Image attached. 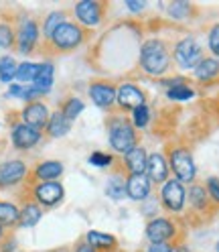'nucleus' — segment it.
Returning a JSON list of instances; mask_svg holds the SVG:
<instances>
[{
  "label": "nucleus",
  "mask_w": 219,
  "mask_h": 252,
  "mask_svg": "<svg viewBox=\"0 0 219 252\" xmlns=\"http://www.w3.org/2000/svg\"><path fill=\"white\" fill-rule=\"evenodd\" d=\"M144 236L150 244H173V240L179 236V226L173 218L156 216L146 224Z\"/></svg>",
  "instance_id": "6"
},
{
  "label": "nucleus",
  "mask_w": 219,
  "mask_h": 252,
  "mask_svg": "<svg viewBox=\"0 0 219 252\" xmlns=\"http://www.w3.org/2000/svg\"><path fill=\"white\" fill-rule=\"evenodd\" d=\"M37 69H39V63H33V61H23L19 63V67H17V80L19 84L23 86H30L35 80V75H37Z\"/></svg>",
  "instance_id": "33"
},
{
  "label": "nucleus",
  "mask_w": 219,
  "mask_h": 252,
  "mask_svg": "<svg viewBox=\"0 0 219 252\" xmlns=\"http://www.w3.org/2000/svg\"><path fill=\"white\" fill-rule=\"evenodd\" d=\"M146 175L152 183L156 185H163L164 181L170 179V167H168V159L159 153V151H154V153H148V161H146Z\"/></svg>",
  "instance_id": "16"
},
{
  "label": "nucleus",
  "mask_w": 219,
  "mask_h": 252,
  "mask_svg": "<svg viewBox=\"0 0 219 252\" xmlns=\"http://www.w3.org/2000/svg\"><path fill=\"white\" fill-rule=\"evenodd\" d=\"M170 252H191L189 246H185V244H173V250Z\"/></svg>",
  "instance_id": "43"
},
{
  "label": "nucleus",
  "mask_w": 219,
  "mask_h": 252,
  "mask_svg": "<svg viewBox=\"0 0 219 252\" xmlns=\"http://www.w3.org/2000/svg\"><path fill=\"white\" fill-rule=\"evenodd\" d=\"M161 203L164 206L166 212L181 214L187 206V187L181 181H177L175 177H170L161 187Z\"/></svg>",
  "instance_id": "7"
},
{
  "label": "nucleus",
  "mask_w": 219,
  "mask_h": 252,
  "mask_svg": "<svg viewBox=\"0 0 219 252\" xmlns=\"http://www.w3.org/2000/svg\"><path fill=\"white\" fill-rule=\"evenodd\" d=\"M19 206H14L12 201H4L0 199V224L4 228H10V226H19Z\"/></svg>",
  "instance_id": "28"
},
{
  "label": "nucleus",
  "mask_w": 219,
  "mask_h": 252,
  "mask_svg": "<svg viewBox=\"0 0 219 252\" xmlns=\"http://www.w3.org/2000/svg\"><path fill=\"white\" fill-rule=\"evenodd\" d=\"M193 75H195L197 82H203V84L217 80V77H219V59H215V57H203L199 61V65L193 69Z\"/></svg>",
  "instance_id": "25"
},
{
  "label": "nucleus",
  "mask_w": 219,
  "mask_h": 252,
  "mask_svg": "<svg viewBox=\"0 0 219 252\" xmlns=\"http://www.w3.org/2000/svg\"><path fill=\"white\" fill-rule=\"evenodd\" d=\"M87 163L96 169H110L114 165V157L110 153H104V151H93L89 157H87Z\"/></svg>",
  "instance_id": "36"
},
{
  "label": "nucleus",
  "mask_w": 219,
  "mask_h": 252,
  "mask_svg": "<svg viewBox=\"0 0 219 252\" xmlns=\"http://www.w3.org/2000/svg\"><path fill=\"white\" fill-rule=\"evenodd\" d=\"M49 116H51L49 108H47V104L41 100L25 104V108L21 110V122L33 126L37 130H45L47 122H49Z\"/></svg>",
  "instance_id": "14"
},
{
  "label": "nucleus",
  "mask_w": 219,
  "mask_h": 252,
  "mask_svg": "<svg viewBox=\"0 0 219 252\" xmlns=\"http://www.w3.org/2000/svg\"><path fill=\"white\" fill-rule=\"evenodd\" d=\"M6 238V228L2 226V224H0V242H2Z\"/></svg>",
  "instance_id": "44"
},
{
  "label": "nucleus",
  "mask_w": 219,
  "mask_h": 252,
  "mask_svg": "<svg viewBox=\"0 0 219 252\" xmlns=\"http://www.w3.org/2000/svg\"><path fill=\"white\" fill-rule=\"evenodd\" d=\"M63 163L61 161H55V159H47V161H41L35 165V169L30 171L35 183H45V181H57L61 175H63Z\"/></svg>",
  "instance_id": "18"
},
{
  "label": "nucleus",
  "mask_w": 219,
  "mask_h": 252,
  "mask_svg": "<svg viewBox=\"0 0 219 252\" xmlns=\"http://www.w3.org/2000/svg\"><path fill=\"white\" fill-rule=\"evenodd\" d=\"M73 14H75V23L83 27V29H96L102 25L104 21V4L98 0H82L73 6Z\"/></svg>",
  "instance_id": "11"
},
{
  "label": "nucleus",
  "mask_w": 219,
  "mask_h": 252,
  "mask_svg": "<svg viewBox=\"0 0 219 252\" xmlns=\"http://www.w3.org/2000/svg\"><path fill=\"white\" fill-rule=\"evenodd\" d=\"M53 252H65V250H53Z\"/></svg>",
  "instance_id": "46"
},
{
  "label": "nucleus",
  "mask_w": 219,
  "mask_h": 252,
  "mask_svg": "<svg viewBox=\"0 0 219 252\" xmlns=\"http://www.w3.org/2000/svg\"><path fill=\"white\" fill-rule=\"evenodd\" d=\"M41 39V27L35 19H23L17 27V51L21 55H30L35 51V47L39 45Z\"/></svg>",
  "instance_id": "9"
},
{
  "label": "nucleus",
  "mask_w": 219,
  "mask_h": 252,
  "mask_svg": "<svg viewBox=\"0 0 219 252\" xmlns=\"http://www.w3.org/2000/svg\"><path fill=\"white\" fill-rule=\"evenodd\" d=\"M43 140V130H37L25 122H14L10 128V143L17 151H30Z\"/></svg>",
  "instance_id": "12"
},
{
  "label": "nucleus",
  "mask_w": 219,
  "mask_h": 252,
  "mask_svg": "<svg viewBox=\"0 0 219 252\" xmlns=\"http://www.w3.org/2000/svg\"><path fill=\"white\" fill-rule=\"evenodd\" d=\"M138 252H140V250H138Z\"/></svg>",
  "instance_id": "48"
},
{
  "label": "nucleus",
  "mask_w": 219,
  "mask_h": 252,
  "mask_svg": "<svg viewBox=\"0 0 219 252\" xmlns=\"http://www.w3.org/2000/svg\"><path fill=\"white\" fill-rule=\"evenodd\" d=\"M152 191V181L148 179L146 173L140 175H126V197L132 201H144L148 199Z\"/></svg>",
  "instance_id": "17"
},
{
  "label": "nucleus",
  "mask_w": 219,
  "mask_h": 252,
  "mask_svg": "<svg viewBox=\"0 0 219 252\" xmlns=\"http://www.w3.org/2000/svg\"><path fill=\"white\" fill-rule=\"evenodd\" d=\"M170 61H173V55H170L168 45L163 39L152 37L140 45L138 63H140V69L146 75H152V77L164 75L170 69Z\"/></svg>",
  "instance_id": "1"
},
{
  "label": "nucleus",
  "mask_w": 219,
  "mask_h": 252,
  "mask_svg": "<svg viewBox=\"0 0 219 252\" xmlns=\"http://www.w3.org/2000/svg\"><path fill=\"white\" fill-rule=\"evenodd\" d=\"M203 57H205L203 55V47L193 35H187V37L179 39L173 47V59L185 71H189V69L193 71Z\"/></svg>",
  "instance_id": "5"
},
{
  "label": "nucleus",
  "mask_w": 219,
  "mask_h": 252,
  "mask_svg": "<svg viewBox=\"0 0 219 252\" xmlns=\"http://www.w3.org/2000/svg\"><path fill=\"white\" fill-rule=\"evenodd\" d=\"M17 67L19 63L12 55H2L0 57V84H12L17 77Z\"/></svg>",
  "instance_id": "31"
},
{
  "label": "nucleus",
  "mask_w": 219,
  "mask_h": 252,
  "mask_svg": "<svg viewBox=\"0 0 219 252\" xmlns=\"http://www.w3.org/2000/svg\"><path fill=\"white\" fill-rule=\"evenodd\" d=\"M215 250H217V252H219V240H217V244H215Z\"/></svg>",
  "instance_id": "45"
},
{
  "label": "nucleus",
  "mask_w": 219,
  "mask_h": 252,
  "mask_svg": "<svg viewBox=\"0 0 219 252\" xmlns=\"http://www.w3.org/2000/svg\"><path fill=\"white\" fill-rule=\"evenodd\" d=\"M168 167H170V173L175 175V179L181 181L183 185L195 183L197 165H195L193 153L189 151V147H185V145L170 147V151H168Z\"/></svg>",
  "instance_id": "3"
},
{
  "label": "nucleus",
  "mask_w": 219,
  "mask_h": 252,
  "mask_svg": "<svg viewBox=\"0 0 219 252\" xmlns=\"http://www.w3.org/2000/svg\"><path fill=\"white\" fill-rule=\"evenodd\" d=\"M187 201H189V206L195 212H201V214L211 208V199L207 195V189L201 183H191L189 185V189H187Z\"/></svg>",
  "instance_id": "22"
},
{
  "label": "nucleus",
  "mask_w": 219,
  "mask_h": 252,
  "mask_svg": "<svg viewBox=\"0 0 219 252\" xmlns=\"http://www.w3.org/2000/svg\"><path fill=\"white\" fill-rule=\"evenodd\" d=\"M146 161H148V153L142 145H136L130 153L124 155V169L126 175H140L146 173Z\"/></svg>",
  "instance_id": "20"
},
{
  "label": "nucleus",
  "mask_w": 219,
  "mask_h": 252,
  "mask_svg": "<svg viewBox=\"0 0 219 252\" xmlns=\"http://www.w3.org/2000/svg\"><path fill=\"white\" fill-rule=\"evenodd\" d=\"M30 175L28 165L23 159H6L0 163V189H12L25 183Z\"/></svg>",
  "instance_id": "8"
},
{
  "label": "nucleus",
  "mask_w": 219,
  "mask_h": 252,
  "mask_svg": "<svg viewBox=\"0 0 219 252\" xmlns=\"http://www.w3.org/2000/svg\"><path fill=\"white\" fill-rule=\"evenodd\" d=\"M14 43H17V29L6 21H0V49H12Z\"/></svg>",
  "instance_id": "34"
},
{
  "label": "nucleus",
  "mask_w": 219,
  "mask_h": 252,
  "mask_svg": "<svg viewBox=\"0 0 219 252\" xmlns=\"http://www.w3.org/2000/svg\"><path fill=\"white\" fill-rule=\"evenodd\" d=\"M126 8H128L130 12H134V14H138V12H142V10L146 8V4L140 2V0H126Z\"/></svg>",
  "instance_id": "39"
},
{
  "label": "nucleus",
  "mask_w": 219,
  "mask_h": 252,
  "mask_svg": "<svg viewBox=\"0 0 219 252\" xmlns=\"http://www.w3.org/2000/svg\"><path fill=\"white\" fill-rule=\"evenodd\" d=\"M83 41H85V29L73 21H65L63 25L57 27V31L47 43H49L53 49L67 53V51H75L77 47H82Z\"/></svg>",
  "instance_id": "4"
},
{
  "label": "nucleus",
  "mask_w": 219,
  "mask_h": 252,
  "mask_svg": "<svg viewBox=\"0 0 219 252\" xmlns=\"http://www.w3.org/2000/svg\"><path fill=\"white\" fill-rule=\"evenodd\" d=\"M205 189L213 206H219V177H207Z\"/></svg>",
  "instance_id": "38"
},
{
  "label": "nucleus",
  "mask_w": 219,
  "mask_h": 252,
  "mask_svg": "<svg viewBox=\"0 0 219 252\" xmlns=\"http://www.w3.org/2000/svg\"><path fill=\"white\" fill-rule=\"evenodd\" d=\"M21 214H19V226L21 228H35L39 222H41V218H43V208L39 206L37 201H27L23 203V206L19 208Z\"/></svg>",
  "instance_id": "24"
},
{
  "label": "nucleus",
  "mask_w": 219,
  "mask_h": 252,
  "mask_svg": "<svg viewBox=\"0 0 219 252\" xmlns=\"http://www.w3.org/2000/svg\"><path fill=\"white\" fill-rule=\"evenodd\" d=\"M207 47L211 51V57L219 59V23L211 25L207 31Z\"/></svg>",
  "instance_id": "37"
},
{
  "label": "nucleus",
  "mask_w": 219,
  "mask_h": 252,
  "mask_svg": "<svg viewBox=\"0 0 219 252\" xmlns=\"http://www.w3.org/2000/svg\"><path fill=\"white\" fill-rule=\"evenodd\" d=\"M108 140L116 153L126 155L138 145V134L126 116H112L108 120Z\"/></svg>",
  "instance_id": "2"
},
{
  "label": "nucleus",
  "mask_w": 219,
  "mask_h": 252,
  "mask_svg": "<svg viewBox=\"0 0 219 252\" xmlns=\"http://www.w3.org/2000/svg\"><path fill=\"white\" fill-rule=\"evenodd\" d=\"M83 110H85V102L82 98H77V96H69V98H65L63 104H61V112H63V116L71 122L80 116Z\"/></svg>",
  "instance_id": "32"
},
{
  "label": "nucleus",
  "mask_w": 219,
  "mask_h": 252,
  "mask_svg": "<svg viewBox=\"0 0 219 252\" xmlns=\"http://www.w3.org/2000/svg\"><path fill=\"white\" fill-rule=\"evenodd\" d=\"M96 252H118V238L108 232L100 230H87L83 238Z\"/></svg>",
  "instance_id": "19"
},
{
  "label": "nucleus",
  "mask_w": 219,
  "mask_h": 252,
  "mask_svg": "<svg viewBox=\"0 0 219 252\" xmlns=\"http://www.w3.org/2000/svg\"><path fill=\"white\" fill-rule=\"evenodd\" d=\"M150 118H152V114H150V108L144 104V106H140V108H136L134 112H132V116H130V122H132V126L138 130H142V128H146L148 126V122H150Z\"/></svg>",
  "instance_id": "35"
},
{
  "label": "nucleus",
  "mask_w": 219,
  "mask_h": 252,
  "mask_svg": "<svg viewBox=\"0 0 219 252\" xmlns=\"http://www.w3.org/2000/svg\"><path fill=\"white\" fill-rule=\"evenodd\" d=\"M0 244H2L0 252H14V248H17V240H14V238H10V240H6V238H4Z\"/></svg>",
  "instance_id": "41"
},
{
  "label": "nucleus",
  "mask_w": 219,
  "mask_h": 252,
  "mask_svg": "<svg viewBox=\"0 0 219 252\" xmlns=\"http://www.w3.org/2000/svg\"><path fill=\"white\" fill-rule=\"evenodd\" d=\"M106 193H108V197H112L116 201L124 199V195H126V177H124V173H116V175L108 179Z\"/></svg>",
  "instance_id": "26"
},
{
  "label": "nucleus",
  "mask_w": 219,
  "mask_h": 252,
  "mask_svg": "<svg viewBox=\"0 0 219 252\" xmlns=\"http://www.w3.org/2000/svg\"><path fill=\"white\" fill-rule=\"evenodd\" d=\"M166 98L173 100V102H189L195 98V90L187 84V80H183L177 86L166 88Z\"/></svg>",
  "instance_id": "29"
},
{
  "label": "nucleus",
  "mask_w": 219,
  "mask_h": 252,
  "mask_svg": "<svg viewBox=\"0 0 219 252\" xmlns=\"http://www.w3.org/2000/svg\"><path fill=\"white\" fill-rule=\"evenodd\" d=\"M144 104H146V96L136 84L124 82L116 88V106L122 112H134L136 108L144 106Z\"/></svg>",
  "instance_id": "13"
},
{
  "label": "nucleus",
  "mask_w": 219,
  "mask_h": 252,
  "mask_svg": "<svg viewBox=\"0 0 219 252\" xmlns=\"http://www.w3.org/2000/svg\"><path fill=\"white\" fill-rule=\"evenodd\" d=\"M73 252H96V250H93V248H91V246H89L85 240H82L80 244L75 246V250H73Z\"/></svg>",
  "instance_id": "42"
},
{
  "label": "nucleus",
  "mask_w": 219,
  "mask_h": 252,
  "mask_svg": "<svg viewBox=\"0 0 219 252\" xmlns=\"http://www.w3.org/2000/svg\"><path fill=\"white\" fill-rule=\"evenodd\" d=\"M87 94L98 108L110 110L116 106V86L110 82H91L87 88Z\"/></svg>",
  "instance_id": "15"
},
{
  "label": "nucleus",
  "mask_w": 219,
  "mask_h": 252,
  "mask_svg": "<svg viewBox=\"0 0 219 252\" xmlns=\"http://www.w3.org/2000/svg\"><path fill=\"white\" fill-rule=\"evenodd\" d=\"M173 250V244H150L146 248V252H170Z\"/></svg>",
  "instance_id": "40"
},
{
  "label": "nucleus",
  "mask_w": 219,
  "mask_h": 252,
  "mask_svg": "<svg viewBox=\"0 0 219 252\" xmlns=\"http://www.w3.org/2000/svg\"><path fill=\"white\" fill-rule=\"evenodd\" d=\"M166 12H168V17L173 19V21H189L191 19V14L195 12V6L191 2H185V0H177V2H170L166 6Z\"/></svg>",
  "instance_id": "27"
},
{
  "label": "nucleus",
  "mask_w": 219,
  "mask_h": 252,
  "mask_svg": "<svg viewBox=\"0 0 219 252\" xmlns=\"http://www.w3.org/2000/svg\"><path fill=\"white\" fill-rule=\"evenodd\" d=\"M33 201H37L41 208H55L59 206L65 197V187L59 181H45V183H35L30 189Z\"/></svg>",
  "instance_id": "10"
},
{
  "label": "nucleus",
  "mask_w": 219,
  "mask_h": 252,
  "mask_svg": "<svg viewBox=\"0 0 219 252\" xmlns=\"http://www.w3.org/2000/svg\"><path fill=\"white\" fill-rule=\"evenodd\" d=\"M118 252H122V250H118Z\"/></svg>",
  "instance_id": "47"
},
{
  "label": "nucleus",
  "mask_w": 219,
  "mask_h": 252,
  "mask_svg": "<svg viewBox=\"0 0 219 252\" xmlns=\"http://www.w3.org/2000/svg\"><path fill=\"white\" fill-rule=\"evenodd\" d=\"M71 124L73 122L67 120L61 110H55V112H51V116H49V122H47V126H45V132L51 138H63V136L69 134Z\"/></svg>",
  "instance_id": "23"
},
{
  "label": "nucleus",
  "mask_w": 219,
  "mask_h": 252,
  "mask_svg": "<svg viewBox=\"0 0 219 252\" xmlns=\"http://www.w3.org/2000/svg\"><path fill=\"white\" fill-rule=\"evenodd\" d=\"M65 21H67V12L65 10H53V12L47 14V19L43 23V37H45V41H49L51 35L57 31V27L63 25Z\"/></svg>",
  "instance_id": "30"
},
{
  "label": "nucleus",
  "mask_w": 219,
  "mask_h": 252,
  "mask_svg": "<svg viewBox=\"0 0 219 252\" xmlns=\"http://www.w3.org/2000/svg\"><path fill=\"white\" fill-rule=\"evenodd\" d=\"M53 84H55V65L51 61H43L39 63V69H37V75L33 80V86L41 96H47L51 90H53Z\"/></svg>",
  "instance_id": "21"
}]
</instances>
